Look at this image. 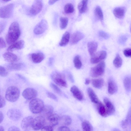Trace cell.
Wrapping results in <instances>:
<instances>
[{"mask_svg": "<svg viewBox=\"0 0 131 131\" xmlns=\"http://www.w3.org/2000/svg\"><path fill=\"white\" fill-rule=\"evenodd\" d=\"M0 131H4V127L3 126H0Z\"/></svg>", "mask_w": 131, "mask_h": 131, "instance_id": "9f6ffc18", "label": "cell"}, {"mask_svg": "<svg viewBox=\"0 0 131 131\" xmlns=\"http://www.w3.org/2000/svg\"><path fill=\"white\" fill-rule=\"evenodd\" d=\"M70 38V33L66 31L63 35L59 45L61 47L64 46L68 43Z\"/></svg>", "mask_w": 131, "mask_h": 131, "instance_id": "cb8c5ba5", "label": "cell"}, {"mask_svg": "<svg viewBox=\"0 0 131 131\" xmlns=\"http://www.w3.org/2000/svg\"><path fill=\"white\" fill-rule=\"evenodd\" d=\"M124 121L128 125H131V108L128 111L126 119Z\"/></svg>", "mask_w": 131, "mask_h": 131, "instance_id": "ab89813d", "label": "cell"}, {"mask_svg": "<svg viewBox=\"0 0 131 131\" xmlns=\"http://www.w3.org/2000/svg\"><path fill=\"white\" fill-rule=\"evenodd\" d=\"M99 35L100 37L104 39H107L109 37V36L107 33L102 30L99 32Z\"/></svg>", "mask_w": 131, "mask_h": 131, "instance_id": "b9f144b4", "label": "cell"}, {"mask_svg": "<svg viewBox=\"0 0 131 131\" xmlns=\"http://www.w3.org/2000/svg\"><path fill=\"white\" fill-rule=\"evenodd\" d=\"M4 115L3 114L1 111L0 112V121L1 123L4 119Z\"/></svg>", "mask_w": 131, "mask_h": 131, "instance_id": "816d5d0a", "label": "cell"}, {"mask_svg": "<svg viewBox=\"0 0 131 131\" xmlns=\"http://www.w3.org/2000/svg\"><path fill=\"white\" fill-rule=\"evenodd\" d=\"M7 115L11 120L16 121L20 119L22 116V114L19 110L16 108H11L8 111Z\"/></svg>", "mask_w": 131, "mask_h": 131, "instance_id": "7c38bea8", "label": "cell"}, {"mask_svg": "<svg viewBox=\"0 0 131 131\" xmlns=\"http://www.w3.org/2000/svg\"><path fill=\"white\" fill-rule=\"evenodd\" d=\"M50 86L54 91L57 94L60 95L62 93V91L56 85L53 83H51Z\"/></svg>", "mask_w": 131, "mask_h": 131, "instance_id": "f35d334b", "label": "cell"}, {"mask_svg": "<svg viewBox=\"0 0 131 131\" xmlns=\"http://www.w3.org/2000/svg\"><path fill=\"white\" fill-rule=\"evenodd\" d=\"M113 64L116 68H119L122 66V60L119 55L117 54L113 61Z\"/></svg>", "mask_w": 131, "mask_h": 131, "instance_id": "e575fe53", "label": "cell"}, {"mask_svg": "<svg viewBox=\"0 0 131 131\" xmlns=\"http://www.w3.org/2000/svg\"><path fill=\"white\" fill-rule=\"evenodd\" d=\"M77 131H80L79 130H77Z\"/></svg>", "mask_w": 131, "mask_h": 131, "instance_id": "94428289", "label": "cell"}, {"mask_svg": "<svg viewBox=\"0 0 131 131\" xmlns=\"http://www.w3.org/2000/svg\"><path fill=\"white\" fill-rule=\"evenodd\" d=\"M107 53L105 51L102 50L96 52L91 56L90 59L91 62L93 64L97 63L105 59Z\"/></svg>", "mask_w": 131, "mask_h": 131, "instance_id": "30bf717a", "label": "cell"}, {"mask_svg": "<svg viewBox=\"0 0 131 131\" xmlns=\"http://www.w3.org/2000/svg\"><path fill=\"white\" fill-rule=\"evenodd\" d=\"M24 42L23 40H20L12 44L7 49L9 51H12L14 50H20L22 49L24 46Z\"/></svg>", "mask_w": 131, "mask_h": 131, "instance_id": "d6986e66", "label": "cell"}, {"mask_svg": "<svg viewBox=\"0 0 131 131\" xmlns=\"http://www.w3.org/2000/svg\"><path fill=\"white\" fill-rule=\"evenodd\" d=\"M74 65L75 68L78 69H80L82 65L79 56H76L73 60Z\"/></svg>", "mask_w": 131, "mask_h": 131, "instance_id": "74e56055", "label": "cell"}, {"mask_svg": "<svg viewBox=\"0 0 131 131\" xmlns=\"http://www.w3.org/2000/svg\"><path fill=\"white\" fill-rule=\"evenodd\" d=\"M87 92L89 96L91 101L93 103L98 104L100 102L94 91L90 88L87 89Z\"/></svg>", "mask_w": 131, "mask_h": 131, "instance_id": "603a6c76", "label": "cell"}, {"mask_svg": "<svg viewBox=\"0 0 131 131\" xmlns=\"http://www.w3.org/2000/svg\"><path fill=\"white\" fill-rule=\"evenodd\" d=\"M22 95L23 97L26 100H32L37 96V92L35 89L32 88H28L24 90Z\"/></svg>", "mask_w": 131, "mask_h": 131, "instance_id": "4fadbf2b", "label": "cell"}, {"mask_svg": "<svg viewBox=\"0 0 131 131\" xmlns=\"http://www.w3.org/2000/svg\"><path fill=\"white\" fill-rule=\"evenodd\" d=\"M118 88L116 83L111 78L109 79L108 82V90L109 94H113L117 91Z\"/></svg>", "mask_w": 131, "mask_h": 131, "instance_id": "ffe728a7", "label": "cell"}, {"mask_svg": "<svg viewBox=\"0 0 131 131\" xmlns=\"http://www.w3.org/2000/svg\"><path fill=\"white\" fill-rule=\"evenodd\" d=\"M47 96L49 98L54 100L55 101H57V98L56 96L54 94L50 92H47Z\"/></svg>", "mask_w": 131, "mask_h": 131, "instance_id": "7bdbcfd3", "label": "cell"}, {"mask_svg": "<svg viewBox=\"0 0 131 131\" xmlns=\"http://www.w3.org/2000/svg\"><path fill=\"white\" fill-rule=\"evenodd\" d=\"M57 1V0H49L48 1V3L50 5H53Z\"/></svg>", "mask_w": 131, "mask_h": 131, "instance_id": "f5cc1de1", "label": "cell"}, {"mask_svg": "<svg viewBox=\"0 0 131 131\" xmlns=\"http://www.w3.org/2000/svg\"><path fill=\"white\" fill-rule=\"evenodd\" d=\"M30 58L34 63H36L41 62L45 58V56L41 52L33 53L30 55Z\"/></svg>", "mask_w": 131, "mask_h": 131, "instance_id": "9a60e30c", "label": "cell"}, {"mask_svg": "<svg viewBox=\"0 0 131 131\" xmlns=\"http://www.w3.org/2000/svg\"><path fill=\"white\" fill-rule=\"evenodd\" d=\"M60 117L57 114L53 113L47 116L49 125L53 127L57 125L59 122Z\"/></svg>", "mask_w": 131, "mask_h": 131, "instance_id": "e0dca14e", "label": "cell"}, {"mask_svg": "<svg viewBox=\"0 0 131 131\" xmlns=\"http://www.w3.org/2000/svg\"><path fill=\"white\" fill-rule=\"evenodd\" d=\"M2 2H7L9 1H10V0H2L1 1Z\"/></svg>", "mask_w": 131, "mask_h": 131, "instance_id": "680465c9", "label": "cell"}, {"mask_svg": "<svg viewBox=\"0 0 131 131\" xmlns=\"http://www.w3.org/2000/svg\"><path fill=\"white\" fill-rule=\"evenodd\" d=\"M97 104V109L99 114L103 117L107 116V115L105 106L100 102Z\"/></svg>", "mask_w": 131, "mask_h": 131, "instance_id": "f546056e", "label": "cell"}, {"mask_svg": "<svg viewBox=\"0 0 131 131\" xmlns=\"http://www.w3.org/2000/svg\"><path fill=\"white\" fill-rule=\"evenodd\" d=\"M57 131H70V128L66 126H62L59 127Z\"/></svg>", "mask_w": 131, "mask_h": 131, "instance_id": "bcb514c9", "label": "cell"}, {"mask_svg": "<svg viewBox=\"0 0 131 131\" xmlns=\"http://www.w3.org/2000/svg\"><path fill=\"white\" fill-rule=\"evenodd\" d=\"M6 44L3 39L2 37L0 38V48L1 49L5 48Z\"/></svg>", "mask_w": 131, "mask_h": 131, "instance_id": "c3c4849f", "label": "cell"}, {"mask_svg": "<svg viewBox=\"0 0 131 131\" xmlns=\"http://www.w3.org/2000/svg\"><path fill=\"white\" fill-rule=\"evenodd\" d=\"M72 121L71 118L68 115H63L60 117L59 122H60L62 126L69 125L71 124Z\"/></svg>", "mask_w": 131, "mask_h": 131, "instance_id": "4316f807", "label": "cell"}, {"mask_svg": "<svg viewBox=\"0 0 131 131\" xmlns=\"http://www.w3.org/2000/svg\"><path fill=\"white\" fill-rule=\"evenodd\" d=\"M6 25V22L5 21H2L0 22V33H1L4 30Z\"/></svg>", "mask_w": 131, "mask_h": 131, "instance_id": "681fc988", "label": "cell"}, {"mask_svg": "<svg viewBox=\"0 0 131 131\" xmlns=\"http://www.w3.org/2000/svg\"><path fill=\"white\" fill-rule=\"evenodd\" d=\"M42 7V1H35L29 9V14L32 16L36 15L41 11Z\"/></svg>", "mask_w": 131, "mask_h": 131, "instance_id": "52a82bcc", "label": "cell"}, {"mask_svg": "<svg viewBox=\"0 0 131 131\" xmlns=\"http://www.w3.org/2000/svg\"><path fill=\"white\" fill-rule=\"evenodd\" d=\"M8 131H20V130L17 127L12 126L8 128Z\"/></svg>", "mask_w": 131, "mask_h": 131, "instance_id": "f907efd6", "label": "cell"}, {"mask_svg": "<svg viewBox=\"0 0 131 131\" xmlns=\"http://www.w3.org/2000/svg\"><path fill=\"white\" fill-rule=\"evenodd\" d=\"M3 56L6 61L10 63L16 62L18 60V57L16 54L10 52L5 53Z\"/></svg>", "mask_w": 131, "mask_h": 131, "instance_id": "ac0fdd59", "label": "cell"}, {"mask_svg": "<svg viewBox=\"0 0 131 131\" xmlns=\"http://www.w3.org/2000/svg\"><path fill=\"white\" fill-rule=\"evenodd\" d=\"M125 90L128 92L131 91V77H127L125 78L123 81Z\"/></svg>", "mask_w": 131, "mask_h": 131, "instance_id": "1f68e13d", "label": "cell"}, {"mask_svg": "<svg viewBox=\"0 0 131 131\" xmlns=\"http://www.w3.org/2000/svg\"><path fill=\"white\" fill-rule=\"evenodd\" d=\"M68 19L67 17H61L60 19V27L61 29H65L68 23Z\"/></svg>", "mask_w": 131, "mask_h": 131, "instance_id": "836d02e7", "label": "cell"}, {"mask_svg": "<svg viewBox=\"0 0 131 131\" xmlns=\"http://www.w3.org/2000/svg\"><path fill=\"white\" fill-rule=\"evenodd\" d=\"M53 60V59L51 57L49 58L48 64L50 66H51L52 64Z\"/></svg>", "mask_w": 131, "mask_h": 131, "instance_id": "db71d44e", "label": "cell"}, {"mask_svg": "<svg viewBox=\"0 0 131 131\" xmlns=\"http://www.w3.org/2000/svg\"><path fill=\"white\" fill-rule=\"evenodd\" d=\"M41 131H53V127L50 126H44L41 129Z\"/></svg>", "mask_w": 131, "mask_h": 131, "instance_id": "f6af8a7d", "label": "cell"}, {"mask_svg": "<svg viewBox=\"0 0 131 131\" xmlns=\"http://www.w3.org/2000/svg\"><path fill=\"white\" fill-rule=\"evenodd\" d=\"M107 116L112 115L115 111V107L111 102L107 98L104 99Z\"/></svg>", "mask_w": 131, "mask_h": 131, "instance_id": "2e32d148", "label": "cell"}, {"mask_svg": "<svg viewBox=\"0 0 131 131\" xmlns=\"http://www.w3.org/2000/svg\"><path fill=\"white\" fill-rule=\"evenodd\" d=\"M90 82V80L88 79H86L85 83L86 85H88L89 84Z\"/></svg>", "mask_w": 131, "mask_h": 131, "instance_id": "11a10c76", "label": "cell"}, {"mask_svg": "<svg viewBox=\"0 0 131 131\" xmlns=\"http://www.w3.org/2000/svg\"><path fill=\"white\" fill-rule=\"evenodd\" d=\"M24 65L22 63H10L7 64L6 67L7 68L11 70H19L23 67Z\"/></svg>", "mask_w": 131, "mask_h": 131, "instance_id": "484cf974", "label": "cell"}, {"mask_svg": "<svg viewBox=\"0 0 131 131\" xmlns=\"http://www.w3.org/2000/svg\"><path fill=\"white\" fill-rule=\"evenodd\" d=\"M14 7L13 4L10 3L0 8V16L2 18H8L10 17L13 13Z\"/></svg>", "mask_w": 131, "mask_h": 131, "instance_id": "5b68a950", "label": "cell"}, {"mask_svg": "<svg viewBox=\"0 0 131 131\" xmlns=\"http://www.w3.org/2000/svg\"><path fill=\"white\" fill-rule=\"evenodd\" d=\"M112 131H121L119 129L117 128L114 129Z\"/></svg>", "mask_w": 131, "mask_h": 131, "instance_id": "6f0895ef", "label": "cell"}, {"mask_svg": "<svg viewBox=\"0 0 131 131\" xmlns=\"http://www.w3.org/2000/svg\"><path fill=\"white\" fill-rule=\"evenodd\" d=\"M46 123L45 119L42 116H39L34 119L32 128L35 130H38L44 126Z\"/></svg>", "mask_w": 131, "mask_h": 131, "instance_id": "9c48e42d", "label": "cell"}, {"mask_svg": "<svg viewBox=\"0 0 131 131\" xmlns=\"http://www.w3.org/2000/svg\"><path fill=\"white\" fill-rule=\"evenodd\" d=\"M53 108L51 105H45L41 113L47 116L53 113Z\"/></svg>", "mask_w": 131, "mask_h": 131, "instance_id": "4dcf8cb0", "label": "cell"}, {"mask_svg": "<svg viewBox=\"0 0 131 131\" xmlns=\"http://www.w3.org/2000/svg\"><path fill=\"white\" fill-rule=\"evenodd\" d=\"M124 55L127 57H131V48H127L123 51Z\"/></svg>", "mask_w": 131, "mask_h": 131, "instance_id": "ee69618b", "label": "cell"}, {"mask_svg": "<svg viewBox=\"0 0 131 131\" xmlns=\"http://www.w3.org/2000/svg\"><path fill=\"white\" fill-rule=\"evenodd\" d=\"M64 10L67 14H71L73 13L74 10L73 5L71 3H68L64 6Z\"/></svg>", "mask_w": 131, "mask_h": 131, "instance_id": "8d00e7d4", "label": "cell"}, {"mask_svg": "<svg viewBox=\"0 0 131 131\" xmlns=\"http://www.w3.org/2000/svg\"><path fill=\"white\" fill-rule=\"evenodd\" d=\"M70 91L76 99L80 101L83 99V96L82 93L76 86H72L70 89Z\"/></svg>", "mask_w": 131, "mask_h": 131, "instance_id": "44dd1931", "label": "cell"}, {"mask_svg": "<svg viewBox=\"0 0 131 131\" xmlns=\"http://www.w3.org/2000/svg\"><path fill=\"white\" fill-rule=\"evenodd\" d=\"M34 119L31 116H27L22 119L21 127L24 131H30L32 128Z\"/></svg>", "mask_w": 131, "mask_h": 131, "instance_id": "8fae6325", "label": "cell"}, {"mask_svg": "<svg viewBox=\"0 0 131 131\" xmlns=\"http://www.w3.org/2000/svg\"><path fill=\"white\" fill-rule=\"evenodd\" d=\"M92 84L94 88L100 89L103 86L104 81L102 78L93 79L91 81Z\"/></svg>", "mask_w": 131, "mask_h": 131, "instance_id": "83f0119b", "label": "cell"}, {"mask_svg": "<svg viewBox=\"0 0 131 131\" xmlns=\"http://www.w3.org/2000/svg\"><path fill=\"white\" fill-rule=\"evenodd\" d=\"M88 0H82L78 4V10L80 13H83L86 11L87 8Z\"/></svg>", "mask_w": 131, "mask_h": 131, "instance_id": "f1b7e54d", "label": "cell"}, {"mask_svg": "<svg viewBox=\"0 0 131 131\" xmlns=\"http://www.w3.org/2000/svg\"><path fill=\"white\" fill-rule=\"evenodd\" d=\"M8 72L3 67L0 66V75L2 77H5L8 75Z\"/></svg>", "mask_w": 131, "mask_h": 131, "instance_id": "60d3db41", "label": "cell"}, {"mask_svg": "<svg viewBox=\"0 0 131 131\" xmlns=\"http://www.w3.org/2000/svg\"><path fill=\"white\" fill-rule=\"evenodd\" d=\"M105 65V62L102 61L96 66L92 68L90 71L91 76L96 77L102 75L104 72Z\"/></svg>", "mask_w": 131, "mask_h": 131, "instance_id": "277c9868", "label": "cell"}, {"mask_svg": "<svg viewBox=\"0 0 131 131\" xmlns=\"http://www.w3.org/2000/svg\"><path fill=\"white\" fill-rule=\"evenodd\" d=\"M5 101L4 97L1 95L0 96V107H3L5 105Z\"/></svg>", "mask_w": 131, "mask_h": 131, "instance_id": "7dc6e473", "label": "cell"}, {"mask_svg": "<svg viewBox=\"0 0 131 131\" xmlns=\"http://www.w3.org/2000/svg\"><path fill=\"white\" fill-rule=\"evenodd\" d=\"M20 31L18 23L16 21L13 22L10 25L6 37V40L8 44L15 42L20 35Z\"/></svg>", "mask_w": 131, "mask_h": 131, "instance_id": "6da1fadb", "label": "cell"}, {"mask_svg": "<svg viewBox=\"0 0 131 131\" xmlns=\"http://www.w3.org/2000/svg\"><path fill=\"white\" fill-rule=\"evenodd\" d=\"M48 27V24L47 20L42 19L36 25L34 29V32L36 35L41 34L44 32Z\"/></svg>", "mask_w": 131, "mask_h": 131, "instance_id": "ba28073f", "label": "cell"}, {"mask_svg": "<svg viewBox=\"0 0 131 131\" xmlns=\"http://www.w3.org/2000/svg\"><path fill=\"white\" fill-rule=\"evenodd\" d=\"M94 13L95 16L101 20L103 19V16L102 10L101 7L99 6H97L94 10Z\"/></svg>", "mask_w": 131, "mask_h": 131, "instance_id": "d6a6232c", "label": "cell"}, {"mask_svg": "<svg viewBox=\"0 0 131 131\" xmlns=\"http://www.w3.org/2000/svg\"><path fill=\"white\" fill-rule=\"evenodd\" d=\"M97 46V43L95 41H91L88 43L87 44L88 50L91 56L93 55L96 52Z\"/></svg>", "mask_w": 131, "mask_h": 131, "instance_id": "7402d4cb", "label": "cell"}, {"mask_svg": "<svg viewBox=\"0 0 131 131\" xmlns=\"http://www.w3.org/2000/svg\"><path fill=\"white\" fill-rule=\"evenodd\" d=\"M130 31L131 32V27H130Z\"/></svg>", "mask_w": 131, "mask_h": 131, "instance_id": "91938a15", "label": "cell"}, {"mask_svg": "<svg viewBox=\"0 0 131 131\" xmlns=\"http://www.w3.org/2000/svg\"><path fill=\"white\" fill-rule=\"evenodd\" d=\"M113 13L116 17L118 18H121L124 16L125 10L123 7H118L114 9Z\"/></svg>", "mask_w": 131, "mask_h": 131, "instance_id": "d4e9b609", "label": "cell"}, {"mask_svg": "<svg viewBox=\"0 0 131 131\" xmlns=\"http://www.w3.org/2000/svg\"><path fill=\"white\" fill-rule=\"evenodd\" d=\"M51 77L57 85L63 87H67V84L65 80L64 77L62 74L57 72H54L51 74Z\"/></svg>", "mask_w": 131, "mask_h": 131, "instance_id": "8992f818", "label": "cell"}, {"mask_svg": "<svg viewBox=\"0 0 131 131\" xmlns=\"http://www.w3.org/2000/svg\"><path fill=\"white\" fill-rule=\"evenodd\" d=\"M82 131H92V127L91 124L88 121H83L82 125Z\"/></svg>", "mask_w": 131, "mask_h": 131, "instance_id": "d590c367", "label": "cell"}, {"mask_svg": "<svg viewBox=\"0 0 131 131\" xmlns=\"http://www.w3.org/2000/svg\"><path fill=\"white\" fill-rule=\"evenodd\" d=\"M84 37L82 32L77 31L73 33L70 37V42L71 45L76 44L82 39Z\"/></svg>", "mask_w": 131, "mask_h": 131, "instance_id": "5bb4252c", "label": "cell"}, {"mask_svg": "<svg viewBox=\"0 0 131 131\" xmlns=\"http://www.w3.org/2000/svg\"><path fill=\"white\" fill-rule=\"evenodd\" d=\"M45 106L43 101L41 99L35 98L30 102L29 109L32 113L38 114L41 113Z\"/></svg>", "mask_w": 131, "mask_h": 131, "instance_id": "7a4b0ae2", "label": "cell"}, {"mask_svg": "<svg viewBox=\"0 0 131 131\" xmlns=\"http://www.w3.org/2000/svg\"><path fill=\"white\" fill-rule=\"evenodd\" d=\"M19 96L20 91L19 89L15 86H11L7 89L5 97L8 101L14 102L18 100Z\"/></svg>", "mask_w": 131, "mask_h": 131, "instance_id": "3957f363", "label": "cell"}]
</instances>
